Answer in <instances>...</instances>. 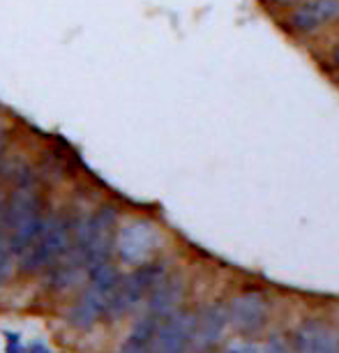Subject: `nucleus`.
Returning a JSON list of instances; mask_svg holds the SVG:
<instances>
[{
    "label": "nucleus",
    "instance_id": "423d86ee",
    "mask_svg": "<svg viewBox=\"0 0 339 353\" xmlns=\"http://www.w3.org/2000/svg\"><path fill=\"white\" fill-rule=\"evenodd\" d=\"M159 229L150 219H132L130 224H125L116 236L118 256L123 263L130 265H141L152 256V252L159 248Z\"/></svg>",
    "mask_w": 339,
    "mask_h": 353
},
{
    "label": "nucleus",
    "instance_id": "ddd939ff",
    "mask_svg": "<svg viewBox=\"0 0 339 353\" xmlns=\"http://www.w3.org/2000/svg\"><path fill=\"white\" fill-rule=\"evenodd\" d=\"M157 325H159V319H155L152 314L141 316L134 323V328H132L130 335L125 337V342L121 344L118 353H150Z\"/></svg>",
    "mask_w": 339,
    "mask_h": 353
},
{
    "label": "nucleus",
    "instance_id": "f03ea898",
    "mask_svg": "<svg viewBox=\"0 0 339 353\" xmlns=\"http://www.w3.org/2000/svg\"><path fill=\"white\" fill-rule=\"evenodd\" d=\"M72 233H74V222L68 215H53L46 219L37 238L21 254V272L37 275L39 270H49L68 252Z\"/></svg>",
    "mask_w": 339,
    "mask_h": 353
},
{
    "label": "nucleus",
    "instance_id": "a211bd4d",
    "mask_svg": "<svg viewBox=\"0 0 339 353\" xmlns=\"http://www.w3.org/2000/svg\"><path fill=\"white\" fill-rule=\"evenodd\" d=\"M330 63H332V68H337L339 70V44L332 49V53H330Z\"/></svg>",
    "mask_w": 339,
    "mask_h": 353
},
{
    "label": "nucleus",
    "instance_id": "f3484780",
    "mask_svg": "<svg viewBox=\"0 0 339 353\" xmlns=\"http://www.w3.org/2000/svg\"><path fill=\"white\" fill-rule=\"evenodd\" d=\"M25 353H51V349L42 342V339H35V342L28 346V351H25Z\"/></svg>",
    "mask_w": 339,
    "mask_h": 353
},
{
    "label": "nucleus",
    "instance_id": "20e7f679",
    "mask_svg": "<svg viewBox=\"0 0 339 353\" xmlns=\"http://www.w3.org/2000/svg\"><path fill=\"white\" fill-rule=\"evenodd\" d=\"M113 229H116V208L113 205H102L90 217L76 222V231L81 233L85 245V270L88 272L109 263L113 245H116Z\"/></svg>",
    "mask_w": 339,
    "mask_h": 353
},
{
    "label": "nucleus",
    "instance_id": "9b49d317",
    "mask_svg": "<svg viewBox=\"0 0 339 353\" xmlns=\"http://www.w3.org/2000/svg\"><path fill=\"white\" fill-rule=\"evenodd\" d=\"M185 284L178 275H166L148 291V314L155 319H166L178 310V305L183 301Z\"/></svg>",
    "mask_w": 339,
    "mask_h": 353
},
{
    "label": "nucleus",
    "instance_id": "1a4fd4ad",
    "mask_svg": "<svg viewBox=\"0 0 339 353\" xmlns=\"http://www.w3.org/2000/svg\"><path fill=\"white\" fill-rule=\"evenodd\" d=\"M226 325H229V312L224 305H210L194 316L192 325V349L205 353L222 339Z\"/></svg>",
    "mask_w": 339,
    "mask_h": 353
},
{
    "label": "nucleus",
    "instance_id": "4468645a",
    "mask_svg": "<svg viewBox=\"0 0 339 353\" xmlns=\"http://www.w3.org/2000/svg\"><path fill=\"white\" fill-rule=\"evenodd\" d=\"M12 250L8 245V238L0 233V286H3L5 282H8L10 272H12Z\"/></svg>",
    "mask_w": 339,
    "mask_h": 353
},
{
    "label": "nucleus",
    "instance_id": "f8f14e48",
    "mask_svg": "<svg viewBox=\"0 0 339 353\" xmlns=\"http://www.w3.org/2000/svg\"><path fill=\"white\" fill-rule=\"evenodd\" d=\"M294 342L298 353H339V339L335 332L318 321H305L296 330Z\"/></svg>",
    "mask_w": 339,
    "mask_h": 353
},
{
    "label": "nucleus",
    "instance_id": "7ed1b4c3",
    "mask_svg": "<svg viewBox=\"0 0 339 353\" xmlns=\"http://www.w3.org/2000/svg\"><path fill=\"white\" fill-rule=\"evenodd\" d=\"M88 277H90L88 289L81 293V298H79V301L72 305V310L68 312V323L72 328H79V330L92 328V325L106 314L109 298L113 289H116L118 279H121V275H118L111 263L88 272Z\"/></svg>",
    "mask_w": 339,
    "mask_h": 353
},
{
    "label": "nucleus",
    "instance_id": "6ab92c4d",
    "mask_svg": "<svg viewBox=\"0 0 339 353\" xmlns=\"http://www.w3.org/2000/svg\"><path fill=\"white\" fill-rule=\"evenodd\" d=\"M270 3H275V5H294L296 0H270Z\"/></svg>",
    "mask_w": 339,
    "mask_h": 353
},
{
    "label": "nucleus",
    "instance_id": "dca6fc26",
    "mask_svg": "<svg viewBox=\"0 0 339 353\" xmlns=\"http://www.w3.org/2000/svg\"><path fill=\"white\" fill-rule=\"evenodd\" d=\"M263 353H291V351H289V346L284 344V339L270 337L268 342H265V346H263Z\"/></svg>",
    "mask_w": 339,
    "mask_h": 353
},
{
    "label": "nucleus",
    "instance_id": "2eb2a0df",
    "mask_svg": "<svg viewBox=\"0 0 339 353\" xmlns=\"http://www.w3.org/2000/svg\"><path fill=\"white\" fill-rule=\"evenodd\" d=\"M5 335H8V344H5V351H8V353H25L23 342H21V335H17V332H5Z\"/></svg>",
    "mask_w": 339,
    "mask_h": 353
},
{
    "label": "nucleus",
    "instance_id": "0eeeda50",
    "mask_svg": "<svg viewBox=\"0 0 339 353\" xmlns=\"http://www.w3.org/2000/svg\"><path fill=\"white\" fill-rule=\"evenodd\" d=\"M226 312H229V323H234V328L243 335H256L258 330L265 328V321H268V303H265L263 293L258 291L236 296L226 305Z\"/></svg>",
    "mask_w": 339,
    "mask_h": 353
},
{
    "label": "nucleus",
    "instance_id": "aec40b11",
    "mask_svg": "<svg viewBox=\"0 0 339 353\" xmlns=\"http://www.w3.org/2000/svg\"><path fill=\"white\" fill-rule=\"evenodd\" d=\"M0 224H3V208H0Z\"/></svg>",
    "mask_w": 339,
    "mask_h": 353
},
{
    "label": "nucleus",
    "instance_id": "9d476101",
    "mask_svg": "<svg viewBox=\"0 0 339 353\" xmlns=\"http://www.w3.org/2000/svg\"><path fill=\"white\" fill-rule=\"evenodd\" d=\"M335 17H339V0H307L291 12L287 26L296 35H311Z\"/></svg>",
    "mask_w": 339,
    "mask_h": 353
},
{
    "label": "nucleus",
    "instance_id": "f257e3e1",
    "mask_svg": "<svg viewBox=\"0 0 339 353\" xmlns=\"http://www.w3.org/2000/svg\"><path fill=\"white\" fill-rule=\"evenodd\" d=\"M42 224V199L35 192V185H19L5 210L8 245L12 254H23L37 238Z\"/></svg>",
    "mask_w": 339,
    "mask_h": 353
},
{
    "label": "nucleus",
    "instance_id": "39448f33",
    "mask_svg": "<svg viewBox=\"0 0 339 353\" xmlns=\"http://www.w3.org/2000/svg\"><path fill=\"white\" fill-rule=\"evenodd\" d=\"M162 277H164V268L159 263H141L136 270H132L130 275L121 277L109 298V307H106L104 316H111V319L125 316L148 296V291Z\"/></svg>",
    "mask_w": 339,
    "mask_h": 353
},
{
    "label": "nucleus",
    "instance_id": "6e6552de",
    "mask_svg": "<svg viewBox=\"0 0 339 353\" xmlns=\"http://www.w3.org/2000/svg\"><path fill=\"white\" fill-rule=\"evenodd\" d=\"M192 325L194 314L174 312L157 325L150 353H187L192 349Z\"/></svg>",
    "mask_w": 339,
    "mask_h": 353
}]
</instances>
